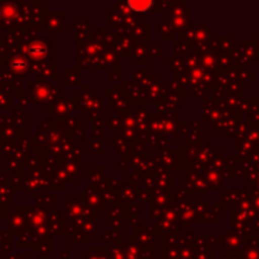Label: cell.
Returning <instances> with one entry per match:
<instances>
[{"mask_svg":"<svg viewBox=\"0 0 259 259\" xmlns=\"http://www.w3.org/2000/svg\"><path fill=\"white\" fill-rule=\"evenodd\" d=\"M128 7L134 12H147L152 7V2L148 0H129Z\"/></svg>","mask_w":259,"mask_h":259,"instance_id":"obj_1","label":"cell"}]
</instances>
